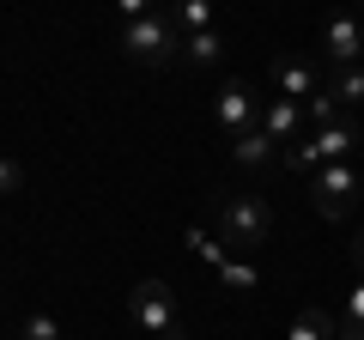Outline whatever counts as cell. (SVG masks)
I'll use <instances>...</instances> for the list:
<instances>
[{"label":"cell","mask_w":364,"mask_h":340,"mask_svg":"<svg viewBox=\"0 0 364 340\" xmlns=\"http://www.w3.org/2000/svg\"><path fill=\"white\" fill-rule=\"evenodd\" d=\"M286 340H340V322H334L328 310H316V304H310V310H298V316H291Z\"/></svg>","instance_id":"12"},{"label":"cell","mask_w":364,"mask_h":340,"mask_svg":"<svg viewBox=\"0 0 364 340\" xmlns=\"http://www.w3.org/2000/svg\"><path fill=\"white\" fill-rule=\"evenodd\" d=\"M261 128L273 134L279 146H298L304 140V104H291V97H261Z\"/></svg>","instance_id":"10"},{"label":"cell","mask_w":364,"mask_h":340,"mask_svg":"<svg viewBox=\"0 0 364 340\" xmlns=\"http://www.w3.org/2000/svg\"><path fill=\"white\" fill-rule=\"evenodd\" d=\"M352 262H358V274H364V231L352 237Z\"/></svg>","instance_id":"22"},{"label":"cell","mask_w":364,"mask_h":340,"mask_svg":"<svg viewBox=\"0 0 364 340\" xmlns=\"http://www.w3.org/2000/svg\"><path fill=\"white\" fill-rule=\"evenodd\" d=\"M322 55L334 67H358L364 61V31H358V13H334L322 31Z\"/></svg>","instance_id":"7"},{"label":"cell","mask_w":364,"mask_h":340,"mask_svg":"<svg viewBox=\"0 0 364 340\" xmlns=\"http://www.w3.org/2000/svg\"><path fill=\"white\" fill-rule=\"evenodd\" d=\"M273 231V207L261 195H225L219 201V243L231 255H255Z\"/></svg>","instance_id":"1"},{"label":"cell","mask_w":364,"mask_h":340,"mask_svg":"<svg viewBox=\"0 0 364 340\" xmlns=\"http://www.w3.org/2000/svg\"><path fill=\"white\" fill-rule=\"evenodd\" d=\"M231 158L243 170H255V176H267L273 164H286V146L273 140L267 128H249V134H237V140H231Z\"/></svg>","instance_id":"8"},{"label":"cell","mask_w":364,"mask_h":340,"mask_svg":"<svg viewBox=\"0 0 364 340\" xmlns=\"http://www.w3.org/2000/svg\"><path fill=\"white\" fill-rule=\"evenodd\" d=\"M304 116H310V128H334V122H346V110H340L334 92H328V79H322V92L304 104Z\"/></svg>","instance_id":"16"},{"label":"cell","mask_w":364,"mask_h":340,"mask_svg":"<svg viewBox=\"0 0 364 340\" xmlns=\"http://www.w3.org/2000/svg\"><path fill=\"white\" fill-rule=\"evenodd\" d=\"M273 92L291 97V104H310V97L322 92V73H316L310 61H298V55H279V61H273Z\"/></svg>","instance_id":"9"},{"label":"cell","mask_w":364,"mask_h":340,"mask_svg":"<svg viewBox=\"0 0 364 340\" xmlns=\"http://www.w3.org/2000/svg\"><path fill=\"white\" fill-rule=\"evenodd\" d=\"M340 340H364V274L352 286V304H346V322H340Z\"/></svg>","instance_id":"19"},{"label":"cell","mask_w":364,"mask_h":340,"mask_svg":"<svg viewBox=\"0 0 364 340\" xmlns=\"http://www.w3.org/2000/svg\"><path fill=\"white\" fill-rule=\"evenodd\" d=\"M328 92H334L340 110H358L364 104V67H334L328 73Z\"/></svg>","instance_id":"14"},{"label":"cell","mask_w":364,"mask_h":340,"mask_svg":"<svg viewBox=\"0 0 364 340\" xmlns=\"http://www.w3.org/2000/svg\"><path fill=\"white\" fill-rule=\"evenodd\" d=\"M152 340H188V328H170V334H152Z\"/></svg>","instance_id":"23"},{"label":"cell","mask_w":364,"mask_h":340,"mask_svg":"<svg viewBox=\"0 0 364 340\" xmlns=\"http://www.w3.org/2000/svg\"><path fill=\"white\" fill-rule=\"evenodd\" d=\"M219 61H225L219 25H213V31H195V37H182V67H219Z\"/></svg>","instance_id":"11"},{"label":"cell","mask_w":364,"mask_h":340,"mask_svg":"<svg viewBox=\"0 0 364 340\" xmlns=\"http://www.w3.org/2000/svg\"><path fill=\"white\" fill-rule=\"evenodd\" d=\"M128 316H134L140 334H170V328H182L176 286H164V280H140V286L128 292Z\"/></svg>","instance_id":"4"},{"label":"cell","mask_w":364,"mask_h":340,"mask_svg":"<svg viewBox=\"0 0 364 340\" xmlns=\"http://www.w3.org/2000/svg\"><path fill=\"white\" fill-rule=\"evenodd\" d=\"M13 340H61V316H55V310H31L25 322H18Z\"/></svg>","instance_id":"17"},{"label":"cell","mask_w":364,"mask_h":340,"mask_svg":"<svg viewBox=\"0 0 364 340\" xmlns=\"http://www.w3.org/2000/svg\"><path fill=\"white\" fill-rule=\"evenodd\" d=\"M122 49L140 67H176L182 61V31L164 13H146V18H128L122 25Z\"/></svg>","instance_id":"2"},{"label":"cell","mask_w":364,"mask_h":340,"mask_svg":"<svg viewBox=\"0 0 364 340\" xmlns=\"http://www.w3.org/2000/svg\"><path fill=\"white\" fill-rule=\"evenodd\" d=\"M352 152H358V122H334V128H316L304 134L298 146H286V164L304 170V176H316L322 164H352Z\"/></svg>","instance_id":"3"},{"label":"cell","mask_w":364,"mask_h":340,"mask_svg":"<svg viewBox=\"0 0 364 340\" xmlns=\"http://www.w3.org/2000/svg\"><path fill=\"white\" fill-rule=\"evenodd\" d=\"M213 122H219L225 140H237V134L261 128V97H255V85H243V79H225L219 97H213Z\"/></svg>","instance_id":"6"},{"label":"cell","mask_w":364,"mask_h":340,"mask_svg":"<svg viewBox=\"0 0 364 340\" xmlns=\"http://www.w3.org/2000/svg\"><path fill=\"white\" fill-rule=\"evenodd\" d=\"M109 6L122 13V25H128V18H146V13H158V0H109Z\"/></svg>","instance_id":"21"},{"label":"cell","mask_w":364,"mask_h":340,"mask_svg":"<svg viewBox=\"0 0 364 340\" xmlns=\"http://www.w3.org/2000/svg\"><path fill=\"white\" fill-rule=\"evenodd\" d=\"M18 188H25V164H18L13 152H0V201L18 195Z\"/></svg>","instance_id":"20"},{"label":"cell","mask_w":364,"mask_h":340,"mask_svg":"<svg viewBox=\"0 0 364 340\" xmlns=\"http://www.w3.org/2000/svg\"><path fill=\"white\" fill-rule=\"evenodd\" d=\"M310 201L322 219H352L358 213V170L352 164H322L310 176Z\"/></svg>","instance_id":"5"},{"label":"cell","mask_w":364,"mask_h":340,"mask_svg":"<svg viewBox=\"0 0 364 340\" xmlns=\"http://www.w3.org/2000/svg\"><path fill=\"white\" fill-rule=\"evenodd\" d=\"M188 255H195V262H207L213 274H219V267L231 262V249H225L219 237H207V231H200V225H188Z\"/></svg>","instance_id":"15"},{"label":"cell","mask_w":364,"mask_h":340,"mask_svg":"<svg viewBox=\"0 0 364 340\" xmlns=\"http://www.w3.org/2000/svg\"><path fill=\"white\" fill-rule=\"evenodd\" d=\"M219 280H225L231 292H255V286H261V274H255V262H249V255H231V262L219 267Z\"/></svg>","instance_id":"18"},{"label":"cell","mask_w":364,"mask_h":340,"mask_svg":"<svg viewBox=\"0 0 364 340\" xmlns=\"http://www.w3.org/2000/svg\"><path fill=\"white\" fill-rule=\"evenodd\" d=\"M358 31H364V6H358Z\"/></svg>","instance_id":"24"},{"label":"cell","mask_w":364,"mask_h":340,"mask_svg":"<svg viewBox=\"0 0 364 340\" xmlns=\"http://www.w3.org/2000/svg\"><path fill=\"white\" fill-rule=\"evenodd\" d=\"M170 25H176L182 37L213 31V0H170Z\"/></svg>","instance_id":"13"}]
</instances>
